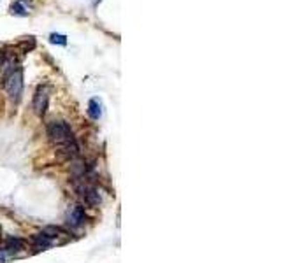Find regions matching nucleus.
<instances>
[{
	"label": "nucleus",
	"mask_w": 281,
	"mask_h": 263,
	"mask_svg": "<svg viewBox=\"0 0 281 263\" xmlns=\"http://www.w3.org/2000/svg\"><path fill=\"white\" fill-rule=\"evenodd\" d=\"M46 133H48V139L60 149L67 148V146L76 142L74 132H72L69 123L63 121V119H53L51 123H48Z\"/></svg>",
	"instance_id": "1"
},
{
	"label": "nucleus",
	"mask_w": 281,
	"mask_h": 263,
	"mask_svg": "<svg viewBox=\"0 0 281 263\" xmlns=\"http://www.w3.org/2000/svg\"><path fill=\"white\" fill-rule=\"evenodd\" d=\"M4 88L9 98L18 104L23 95V67L9 65L4 70Z\"/></svg>",
	"instance_id": "2"
},
{
	"label": "nucleus",
	"mask_w": 281,
	"mask_h": 263,
	"mask_svg": "<svg viewBox=\"0 0 281 263\" xmlns=\"http://www.w3.org/2000/svg\"><path fill=\"white\" fill-rule=\"evenodd\" d=\"M76 191L79 193V197L83 198L86 206H90V207L100 206V195H99V191H97V188L93 186V184H90L84 179H81V183L76 184Z\"/></svg>",
	"instance_id": "3"
},
{
	"label": "nucleus",
	"mask_w": 281,
	"mask_h": 263,
	"mask_svg": "<svg viewBox=\"0 0 281 263\" xmlns=\"http://www.w3.org/2000/svg\"><path fill=\"white\" fill-rule=\"evenodd\" d=\"M48 104H49V90L46 84H39L37 86V90H35L34 93V100H32V109H34V113L39 116V118H42L44 114H46V111H48Z\"/></svg>",
	"instance_id": "4"
},
{
	"label": "nucleus",
	"mask_w": 281,
	"mask_h": 263,
	"mask_svg": "<svg viewBox=\"0 0 281 263\" xmlns=\"http://www.w3.org/2000/svg\"><path fill=\"white\" fill-rule=\"evenodd\" d=\"M86 223V210L83 206H74L72 209L67 212V225L70 228H81Z\"/></svg>",
	"instance_id": "5"
},
{
	"label": "nucleus",
	"mask_w": 281,
	"mask_h": 263,
	"mask_svg": "<svg viewBox=\"0 0 281 263\" xmlns=\"http://www.w3.org/2000/svg\"><path fill=\"white\" fill-rule=\"evenodd\" d=\"M102 114H104V105H102V100L100 98H92V100L88 102V116L95 121L102 118Z\"/></svg>",
	"instance_id": "6"
},
{
	"label": "nucleus",
	"mask_w": 281,
	"mask_h": 263,
	"mask_svg": "<svg viewBox=\"0 0 281 263\" xmlns=\"http://www.w3.org/2000/svg\"><path fill=\"white\" fill-rule=\"evenodd\" d=\"M32 242H34V247L35 251H40V249H48L49 245H53V239L51 237H48L44 232L37 233V235H34V239H32Z\"/></svg>",
	"instance_id": "7"
},
{
	"label": "nucleus",
	"mask_w": 281,
	"mask_h": 263,
	"mask_svg": "<svg viewBox=\"0 0 281 263\" xmlns=\"http://www.w3.org/2000/svg\"><path fill=\"white\" fill-rule=\"evenodd\" d=\"M23 245H25V242H23L21 239L11 237V239H7V242H5L4 251H5V253H9V254H14V253H18V251H21Z\"/></svg>",
	"instance_id": "8"
},
{
	"label": "nucleus",
	"mask_w": 281,
	"mask_h": 263,
	"mask_svg": "<svg viewBox=\"0 0 281 263\" xmlns=\"http://www.w3.org/2000/svg\"><path fill=\"white\" fill-rule=\"evenodd\" d=\"M49 42L51 44H60V46H65L67 44V37L61 34H51L49 35Z\"/></svg>",
	"instance_id": "9"
},
{
	"label": "nucleus",
	"mask_w": 281,
	"mask_h": 263,
	"mask_svg": "<svg viewBox=\"0 0 281 263\" xmlns=\"http://www.w3.org/2000/svg\"><path fill=\"white\" fill-rule=\"evenodd\" d=\"M11 13L13 14H18V16H26V11H25V7H23L21 4H20V2H14L13 5H11Z\"/></svg>",
	"instance_id": "10"
},
{
	"label": "nucleus",
	"mask_w": 281,
	"mask_h": 263,
	"mask_svg": "<svg viewBox=\"0 0 281 263\" xmlns=\"http://www.w3.org/2000/svg\"><path fill=\"white\" fill-rule=\"evenodd\" d=\"M99 2H100V0H95V2H93V5H97V4H99Z\"/></svg>",
	"instance_id": "11"
}]
</instances>
